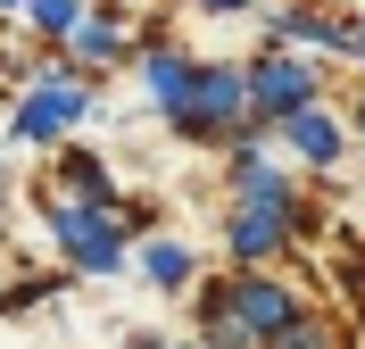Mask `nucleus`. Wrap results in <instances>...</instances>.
Wrapping results in <instances>:
<instances>
[{
    "label": "nucleus",
    "instance_id": "f257e3e1",
    "mask_svg": "<svg viewBox=\"0 0 365 349\" xmlns=\"http://www.w3.org/2000/svg\"><path fill=\"white\" fill-rule=\"evenodd\" d=\"M291 325L299 316H291V291H282V283H241L225 300V316H216V349H232L241 333H274V341H282Z\"/></svg>",
    "mask_w": 365,
    "mask_h": 349
},
{
    "label": "nucleus",
    "instance_id": "423d86ee",
    "mask_svg": "<svg viewBox=\"0 0 365 349\" xmlns=\"http://www.w3.org/2000/svg\"><path fill=\"white\" fill-rule=\"evenodd\" d=\"M282 233H291V225H282L274 208H250L241 225H232V250H241V258H266L274 241H282Z\"/></svg>",
    "mask_w": 365,
    "mask_h": 349
},
{
    "label": "nucleus",
    "instance_id": "6e6552de",
    "mask_svg": "<svg viewBox=\"0 0 365 349\" xmlns=\"http://www.w3.org/2000/svg\"><path fill=\"white\" fill-rule=\"evenodd\" d=\"M291 150H307V158H341V133H332V116H291Z\"/></svg>",
    "mask_w": 365,
    "mask_h": 349
},
{
    "label": "nucleus",
    "instance_id": "9d476101",
    "mask_svg": "<svg viewBox=\"0 0 365 349\" xmlns=\"http://www.w3.org/2000/svg\"><path fill=\"white\" fill-rule=\"evenodd\" d=\"M34 25H42V34H67V25H75V0H34Z\"/></svg>",
    "mask_w": 365,
    "mask_h": 349
},
{
    "label": "nucleus",
    "instance_id": "0eeeda50",
    "mask_svg": "<svg viewBox=\"0 0 365 349\" xmlns=\"http://www.w3.org/2000/svg\"><path fill=\"white\" fill-rule=\"evenodd\" d=\"M191 84H200V67H191V59H150V92H158L166 108H182V100H191Z\"/></svg>",
    "mask_w": 365,
    "mask_h": 349
},
{
    "label": "nucleus",
    "instance_id": "1a4fd4ad",
    "mask_svg": "<svg viewBox=\"0 0 365 349\" xmlns=\"http://www.w3.org/2000/svg\"><path fill=\"white\" fill-rule=\"evenodd\" d=\"M150 275H158V283H182V275H191V258H182L175 241H158V250H150Z\"/></svg>",
    "mask_w": 365,
    "mask_h": 349
},
{
    "label": "nucleus",
    "instance_id": "9b49d317",
    "mask_svg": "<svg viewBox=\"0 0 365 349\" xmlns=\"http://www.w3.org/2000/svg\"><path fill=\"white\" fill-rule=\"evenodd\" d=\"M274 349H332V341H324V325H291V333H282Z\"/></svg>",
    "mask_w": 365,
    "mask_h": 349
},
{
    "label": "nucleus",
    "instance_id": "20e7f679",
    "mask_svg": "<svg viewBox=\"0 0 365 349\" xmlns=\"http://www.w3.org/2000/svg\"><path fill=\"white\" fill-rule=\"evenodd\" d=\"M75 116H83V92H75V84H50V92H34L17 108V133L25 141H50V133H67Z\"/></svg>",
    "mask_w": 365,
    "mask_h": 349
},
{
    "label": "nucleus",
    "instance_id": "7ed1b4c3",
    "mask_svg": "<svg viewBox=\"0 0 365 349\" xmlns=\"http://www.w3.org/2000/svg\"><path fill=\"white\" fill-rule=\"evenodd\" d=\"M50 225H58V241H67L83 266H116V250H125V241H116V225H108L100 208H58Z\"/></svg>",
    "mask_w": 365,
    "mask_h": 349
},
{
    "label": "nucleus",
    "instance_id": "39448f33",
    "mask_svg": "<svg viewBox=\"0 0 365 349\" xmlns=\"http://www.w3.org/2000/svg\"><path fill=\"white\" fill-rule=\"evenodd\" d=\"M250 92H257V108H282V116H307V75H299L291 59H266V67L250 75Z\"/></svg>",
    "mask_w": 365,
    "mask_h": 349
},
{
    "label": "nucleus",
    "instance_id": "f03ea898",
    "mask_svg": "<svg viewBox=\"0 0 365 349\" xmlns=\"http://www.w3.org/2000/svg\"><path fill=\"white\" fill-rule=\"evenodd\" d=\"M241 92H250L241 75H225V67H207L200 84H191V100H182V108H175V125H182V133H216V125H225V116L241 108Z\"/></svg>",
    "mask_w": 365,
    "mask_h": 349
}]
</instances>
